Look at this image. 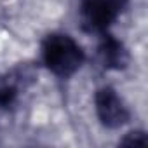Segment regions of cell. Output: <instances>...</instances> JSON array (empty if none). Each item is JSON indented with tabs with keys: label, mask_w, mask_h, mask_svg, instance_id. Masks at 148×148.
Instances as JSON below:
<instances>
[{
	"label": "cell",
	"mask_w": 148,
	"mask_h": 148,
	"mask_svg": "<svg viewBox=\"0 0 148 148\" xmlns=\"http://www.w3.org/2000/svg\"><path fill=\"white\" fill-rule=\"evenodd\" d=\"M86 51L70 33L52 32L40 44V61L54 77L66 80L73 77L86 63Z\"/></svg>",
	"instance_id": "1"
},
{
	"label": "cell",
	"mask_w": 148,
	"mask_h": 148,
	"mask_svg": "<svg viewBox=\"0 0 148 148\" xmlns=\"http://www.w3.org/2000/svg\"><path fill=\"white\" fill-rule=\"evenodd\" d=\"M125 5L127 0H80L79 14L82 28L94 35L112 32Z\"/></svg>",
	"instance_id": "2"
},
{
	"label": "cell",
	"mask_w": 148,
	"mask_h": 148,
	"mask_svg": "<svg viewBox=\"0 0 148 148\" xmlns=\"http://www.w3.org/2000/svg\"><path fill=\"white\" fill-rule=\"evenodd\" d=\"M94 112L99 124L108 131L122 129L131 120V110L120 92L112 86H101L94 91Z\"/></svg>",
	"instance_id": "3"
},
{
	"label": "cell",
	"mask_w": 148,
	"mask_h": 148,
	"mask_svg": "<svg viewBox=\"0 0 148 148\" xmlns=\"http://www.w3.org/2000/svg\"><path fill=\"white\" fill-rule=\"evenodd\" d=\"M98 37H99L98 56H99L101 64L106 70H113V71H120V70L127 68L131 56H129L125 44L122 40H119L112 32L101 33Z\"/></svg>",
	"instance_id": "4"
},
{
	"label": "cell",
	"mask_w": 148,
	"mask_h": 148,
	"mask_svg": "<svg viewBox=\"0 0 148 148\" xmlns=\"http://www.w3.org/2000/svg\"><path fill=\"white\" fill-rule=\"evenodd\" d=\"M26 79L28 73L25 70H14L0 79V113H9L18 106L21 92L26 87Z\"/></svg>",
	"instance_id": "5"
},
{
	"label": "cell",
	"mask_w": 148,
	"mask_h": 148,
	"mask_svg": "<svg viewBox=\"0 0 148 148\" xmlns=\"http://www.w3.org/2000/svg\"><path fill=\"white\" fill-rule=\"evenodd\" d=\"M119 143L124 145V146H146L148 145V138H146L145 131L134 129V131H129Z\"/></svg>",
	"instance_id": "6"
}]
</instances>
